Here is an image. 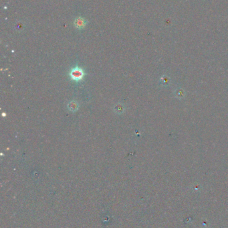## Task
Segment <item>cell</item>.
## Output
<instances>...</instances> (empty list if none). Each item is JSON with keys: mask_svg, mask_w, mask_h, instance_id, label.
I'll use <instances>...</instances> for the list:
<instances>
[{"mask_svg": "<svg viewBox=\"0 0 228 228\" xmlns=\"http://www.w3.org/2000/svg\"><path fill=\"white\" fill-rule=\"evenodd\" d=\"M72 80L74 81H80L83 79L84 76V70L79 66H76L71 69L69 73Z\"/></svg>", "mask_w": 228, "mask_h": 228, "instance_id": "1", "label": "cell"}, {"mask_svg": "<svg viewBox=\"0 0 228 228\" xmlns=\"http://www.w3.org/2000/svg\"><path fill=\"white\" fill-rule=\"evenodd\" d=\"M86 24L85 19L82 18V17H79L75 20V26L76 27L79 28V29H82L83 28Z\"/></svg>", "mask_w": 228, "mask_h": 228, "instance_id": "2", "label": "cell"}, {"mask_svg": "<svg viewBox=\"0 0 228 228\" xmlns=\"http://www.w3.org/2000/svg\"><path fill=\"white\" fill-rule=\"evenodd\" d=\"M68 108L70 111H72V112H75L78 110L79 108V104L77 103V102H76L74 101H71L70 103H69L68 104Z\"/></svg>", "mask_w": 228, "mask_h": 228, "instance_id": "3", "label": "cell"}, {"mask_svg": "<svg viewBox=\"0 0 228 228\" xmlns=\"http://www.w3.org/2000/svg\"><path fill=\"white\" fill-rule=\"evenodd\" d=\"M114 110H116V112L118 113V114H121V113H122L124 111L122 105H116V107H114Z\"/></svg>", "mask_w": 228, "mask_h": 228, "instance_id": "4", "label": "cell"}]
</instances>
